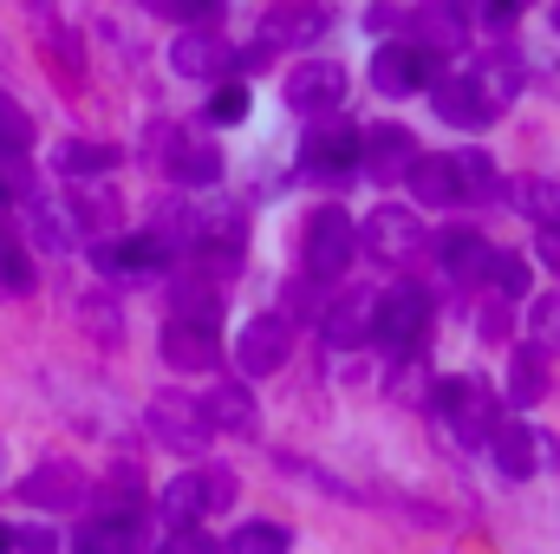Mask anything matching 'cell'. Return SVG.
Returning a JSON list of instances; mask_svg holds the SVG:
<instances>
[{
    "mask_svg": "<svg viewBox=\"0 0 560 554\" xmlns=\"http://www.w3.org/2000/svg\"><path fill=\"white\" fill-rule=\"evenodd\" d=\"M300 262L313 280H339L359 262V229L346 209H313L306 216V235H300Z\"/></svg>",
    "mask_w": 560,
    "mask_h": 554,
    "instance_id": "cell-1",
    "label": "cell"
},
{
    "mask_svg": "<svg viewBox=\"0 0 560 554\" xmlns=\"http://www.w3.org/2000/svg\"><path fill=\"white\" fill-rule=\"evenodd\" d=\"M423 326H430V293H423L418 280H398V287H385L372 300V339L385 353H411L423 339Z\"/></svg>",
    "mask_w": 560,
    "mask_h": 554,
    "instance_id": "cell-2",
    "label": "cell"
},
{
    "mask_svg": "<svg viewBox=\"0 0 560 554\" xmlns=\"http://www.w3.org/2000/svg\"><path fill=\"white\" fill-rule=\"evenodd\" d=\"M430 405H436V417H443L463 443H489L495 424H502V417H495V392L476 385V379H436Z\"/></svg>",
    "mask_w": 560,
    "mask_h": 554,
    "instance_id": "cell-3",
    "label": "cell"
},
{
    "mask_svg": "<svg viewBox=\"0 0 560 554\" xmlns=\"http://www.w3.org/2000/svg\"><path fill=\"white\" fill-rule=\"evenodd\" d=\"M287 346H293V326L280 313H255L242 333H235V372L242 379H268L287 366Z\"/></svg>",
    "mask_w": 560,
    "mask_h": 554,
    "instance_id": "cell-4",
    "label": "cell"
},
{
    "mask_svg": "<svg viewBox=\"0 0 560 554\" xmlns=\"http://www.w3.org/2000/svg\"><path fill=\"white\" fill-rule=\"evenodd\" d=\"M150 437L156 443H170V450H202L215 430H209V417H202V405L196 399H176V392H156L150 399Z\"/></svg>",
    "mask_w": 560,
    "mask_h": 554,
    "instance_id": "cell-5",
    "label": "cell"
},
{
    "mask_svg": "<svg viewBox=\"0 0 560 554\" xmlns=\"http://www.w3.org/2000/svg\"><path fill=\"white\" fill-rule=\"evenodd\" d=\"M443 72H436V53H423V46H378L372 53V85L378 92H423V85H436Z\"/></svg>",
    "mask_w": 560,
    "mask_h": 554,
    "instance_id": "cell-6",
    "label": "cell"
},
{
    "mask_svg": "<svg viewBox=\"0 0 560 554\" xmlns=\"http://www.w3.org/2000/svg\"><path fill=\"white\" fill-rule=\"evenodd\" d=\"M346 99V66L339 59H300L293 72H287V105L293 112H326V105H339Z\"/></svg>",
    "mask_w": 560,
    "mask_h": 554,
    "instance_id": "cell-7",
    "label": "cell"
},
{
    "mask_svg": "<svg viewBox=\"0 0 560 554\" xmlns=\"http://www.w3.org/2000/svg\"><path fill=\"white\" fill-rule=\"evenodd\" d=\"M163 359L176 372H209V366H222V339H215L209 320H170L163 326Z\"/></svg>",
    "mask_w": 560,
    "mask_h": 554,
    "instance_id": "cell-8",
    "label": "cell"
},
{
    "mask_svg": "<svg viewBox=\"0 0 560 554\" xmlns=\"http://www.w3.org/2000/svg\"><path fill=\"white\" fill-rule=\"evenodd\" d=\"M352 163H359V131L352 125H319L300 143V170L306 176H346Z\"/></svg>",
    "mask_w": 560,
    "mask_h": 554,
    "instance_id": "cell-9",
    "label": "cell"
},
{
    "mask_svg": "<svg viewBox=\"0 0 560 554\" xmlns=\"http://www.w3.org/2000/svg\"><path fill=\"white\" fill-rule=\"evenodd\" d=\"M359 242H365L378 262H411V255L423 249V229H418L411 209H378V216L359 229Z\"/></svg>",
    "mask_w": 560,
    "mask_h": 554,
    "instance_id": "cell-10",
    "label": "cell"
},
{
    "mask_svg": "<svg viewBox=\"0 0 560 554\" xmlns=\"http://www.w3.org/2000/svg\"><path fill=\"white\" fill-rule=\"evenodd\" d=\"M430 99H436V118H443V125H456V131H482V125L495 118V105H489L469 79H436V85H430Z\"/></svg>",
    "mask_w": 560,
    "mask_h": 554,
    "instance_id": "cell-11",
    "label": "cell"
},
{
    "mask_svg": "<svg viewBox=\"0 0 560 554\" xmlns=\"http://www.w3.org/2000/svg\"><path fill=\"white\" fill-rule=\"evenodd\" d=\"M222 59H229V53H222V39H215L209 26H183L176 46H170V72H176V79H215Z\"/></svg>",
    "mask_w": 560,
    "mask_h": 554,
    "instance_id": "cell-12",
    "label": "cell"
},
{
    "mask_svg": "<svg viewBox=\"0 0 560 554\" xmlns=\"http://www.w3.org/2000/svg\"><path fill=\"white\" fill-rule=\"evenodd\" d=\"M156 509H163L170 529H196V516L209 509V476H202V470H176V476L163 483Z\"/></svg>",
    "mask_w": 560,
    "mask_h": 554,
    "instance_id": "cell-13",
    "label": "cell"
},
{
    "mask_svg": "<svg viewBox=\"0 0 560 554\" xmlns=\"http://www.w3.org/2000/svg\"><path fill=\"white\" fill-rule=\"evenodd\" d=\"M405 183H411L418 209H456V203H463V189H456V170H450V157H411Z\"/></svg>",
    "mask_w": 560,
    "mask_h": 554,
    "instance_id": "cell-14",
    "label": "cell"
},
{
    "mask_svg": "<svg viewBox=\"0 0 560 554\" xmlns=\"http://www.w3.org/2000/svg\"><path fill=\"white\" fill-rule=\"evenodd\" d=\"M359 157H365L378 176H405L411 157H418V138H411L405 125H372V131L359 138Z\"/></svg>",
    "mask_w": 560,
    "mask_h": 554,
    "instance_id": "cell-15",
    "label": "cell"
},
{
    "mask_svg": "<svg viewBox=\"0 0 560 554\" xmlns=\"http://www.w3.org/2000/svg\"><path fill=\"white\" fill-rule=\"evenodd\" d=\"M163 262V242L156 235H125V242H98V275L112 280H138Z\"/></svg>",
    "mask_w": 560,
    "mask_h": 554,
    "instance_id": "cell-16",
    "label": "cell"
},
{
    "mask_svg": "<svg viewBox=\"0 0 560 554\" xmlns=\"http://www.w3.org/2000/svg\"><path fill=\"white\" fill-rule=\"evenodd\" d=\"M202 417H209V430L248 437V430H255V392H248V379H242V385H215V392L202 399Z\"/></svg>",
    "mask_w": 560,
    "mask_h": 554,
    "instance_id": "cell-17",
    "label": "cell"
},
{
    "mask_svg": "<svg viewBox=\"0 0 560 554\" xmlns=\"http://www.w3.org/2000/svg\"><path fill=\"white\" fill-rule=\"evenodd\" d=\"M372 300H378V293L352 287L339 307H326V339H332V346H365V339H372Z\"/></svg>",
    "mask_w": 560,
    "mask_h": 554,
    "instance_id": "cell-18",
    "label": "cell"
},
{
    "mask_svg": "<svg viewBox=\"0 0 560 554\" xmlns=\"http://www.w3.org/2000/svg\"><path fill=\"white\" fill-rule=\"evenodd\" d=\"M489 450H495V470H502L509 483L535 476V430H528V424H495Z\"/></svg>",
    "mask_w": 560,
    "mask_h": 554,
    "instance_id": "cell-19",
    "label": "cell"
},
{
    "mask_svg": "<svg viewBox=\"0 0 560 554\" xmlns=\"http://www.w3.org/2000/svg\"><path fill=\"white\" fill-rule=\"evenodd\" d=\"M26 222H33L39 249H52V255H66V249L79 242V222H72V209H66V203H52V196H33Z\"/></svg>",
    "mask_w": 560,
    "mask_h": 554,
    "instance_id": "cell-20",
    "label": "cell"
},
{
    "mask_svg": "<svg viewBox=\"0 0 560 554\" xmlns=\"http://www.w3.org/2000/svg\"><path fill=\"white\" fill-rule=\"evenodd\" d=\"M509 203H515L522 216H535L541 229H560V183L555 176H515V183H509Z\"/></svg>",
    "mask_w": 560,
    "mask_h": 554,
    "instance_id": "cell-21",
    "label": "cell"
},
{
    "mask_svg": "<svg viewBox=\"0 0 560 554\" xmlns=\"http://www.w3.org/2000/svg\"><path fill=\"white\" fill-rule=\"evenodd\" d=\"M469 85H476V92L502 112V105L522 92V59H515V53H489V59L476 66V79H469Z\"/></svg>",
    "mask_w": 560,
    "mask_h": 554,
    "instance_id": "cell-22",
    "label": "cell"
},
{
    "mask_svg": "<svg viewBox=\"0 0 560 554\" xmlns=\"http://www.w3.org/2000/svg\"><path fill=\"white\" fill-rule=\"evenodd\" d=\"M541 392H548L541 353H535V346H522V353L509 359V405H515V412H528V405H541Z\"/></svg>",
    "mask_w": 560,
    "mask_h": 554,
    "instance_id": "cell-23",
    "label": "cell"
},
{
    "mask_svg": "<svg viewBox=\"0 0 560 554\" xmlns=\"http://www.w3.org/2000/svg\"><path fill=\"white\" fill-rule=\"evenodd\" d=\"M436 262H443L450 275H469V268L489 262V242H482L476 229H443V235H436Z\"/></svg>",
    "mask_w": 560,
    "mask_h": 554,
    "instance_id": "cell-24",
    "label": "cell"
},
{
    "mask_svg": "<svg viewBox=\"0 0 560 554\" xmlns=\"http://www.w3.org/2000/svg\"><path fill=\"white\" fill-rule=\"evenodd\" d=\"M72 554H131V522H118V516L85 522V529L72 535Z\"/></svg>",
    "mask_w": 560,
    "mask_h": 554,
    "instance_id": "cell-25",
    "label": "cell"
},
{
    "mask_svg": "<svg viewBox=\"0 0 560 554\" xmlns=\"http://www.w3.org/2000/svg\"><path fill=\"white\" fill-rule=\"evenodd\" d=\"M112 163H118V150H112V143H85V138L59 143V170H66V176H105Z\"/></svg>",
    "mask_w": 560,
    "mask_h": 554,
    "instance_id": "cell-26",
    "label": "cell"
},
{
    "mask_svg": "<svg viewBox=\"0 0 560 554\" xmlns=\"http://www.w3.org/2000/svg\"><path fill=\"white\" fill-rule=\"evenodd\" d=\"M170 170H176V183H215L222 176V163H215V150L202 138H183L176 143V157H170Z\"/></svg>",
    "mask_w": 560,
    "mask_h": 554,
    "instance_id": "cell-27",
    "label": "cell"
},
{
    "mask_svg": "<svg viewBox=\"0 0 560 554\" xmlns=\"http://www.w3.org/2000/svg\"><path fill=\"white\" fill-rule=\"evenodd\" d=\"M20 496H26V503H52V509H59V503H72V496H79V476H72V470H59V463H46L39 476H26V483H20Z\"/></svg>",
    "mask_w": 560,
    "mask_h": 554,
    "instance_id": "cell-28",
    "label": "cell"
},
{
    "mask_svg": "<svg viewBox=\"0 0 560 554\" xmlns=\"http://www.w3.org/2000/svg\"><path fill=\"white\" fill-rule=\"evenodd\" d=\"M450 170H456V189L463 196H489L495 189V163L482 150H450Z\"/></svg>",
    "mask_w": 560,
    "mask_h": 554,
    "instance_id": "cell-29",
    "label": "cell"
},
{
    "mask_svg": "<svg viewBox=\"0 0 560 554\" xmlns=\"http://www.w3.org/2000/svg\"><path fill=\"white\" fill-rule=\"evenodd\" d=\"M229 554H287V529L280 522H242L229 535Z\"/></svg>",
    "mask_w": 560,
    "mask_h": 554,
    "instance_id": "cell-30",
    "label": "cell"
},
{
    "mask_svg": "<svg viewBox=\"0 0 560 554\" xmlns=\"http://www.w3.org/2000/svg\"><path fill=\"white\" fill-rule=\"evenodd\" d=\"M528 333H535V353H560V293H541L528 307Z\"/></svg>",
    "mask_w": 560,
    "mask_h": 554,
    "instance_id": "cell-31",
    "label": "cell"
},
{
    "mask_svg": "<svg viewBox=\"0 0 560 554\" xmlns=\"http://www.w3.org/2000/svg\"><path fill=\"white\" fill-rule=\"evenodd\" d=\"M319 26H326V13H313V7H306V13H275V20H268V26H261V39H268V46H287V39H319Z\"/></svg>",
    "mask_w": 560,
    "mask_h": 554,
    "instance_id": "cell-32",
    "label": "cell"
},
{
    "mask_svg": "<svg viewBox=\"0 0 560 554\" xmlns=\"http://www.w3.org/2000/svg\"><path fill=\"white\" fill-rule=\"evenodd\" d=\"M482 268H489V275H495V293H509V300H522V293H528V255H489V262H482Z\"/></svg>",
    "mask_w": 560,
    "mask_h": 554,
    "instance_id": "cell-33",
    "label": "cell"
},
{
    "mask_svg": "<svg viewBox=\"0 0 560 554\" xmlns=\"http://www.w3.org/2000/svg\"><path fill=\"white\" fill-rule=\"evenodd\" d=\"M0 287L7 293H33V268H26L20 242H7V235H0Z\"/></svg>",
    "mask_w": 560,
    "mask_h": 554,
    "instance_id": "cell-34",
    "label": "cell"
},
{
    "mask_svg": "<svg viewBox=\"0 0 560 554\" xmlns=\"http://www.w3.org/2000/svg\"><path fill=\"white\" fill-rule=\"evenodd\" d=\"M26 138H33V125H26V112L13 105V99H0V150H26Z\"/></svg>",
    "mask_w": 560,
    "mask_h": 554,
    "instance_id": "cell-35",
    "label": "cell"
},
{
    "mask_svg": "<svg viewBox=\"0 0 560 554\" xmlns=\"http://www.w3.org/2000/svg\"><path fill=\"white\" fill-rule=\"evenodd\" d=\"M209 118H215V125H242V118H248V85H222V92L209 99Z\"/></svg>",
    "mask_w": 560,
    "mask_h": 554,
    "instance_id": "cell-36",
    "label": "cell"
},
{
    "mask_svg": "<svg viewBox=\"0 0 560 554\" xmlns=\"http://www.w3.org/2000/svg\"><path fill=\"white\" fill-rule=\"evenodd\" d=\"M176 320H209V326H215V293L183 280V287H176Z\"/></svg>",
    "mask_w": 560,
    "mask_h": 554,
    "instance_id": "cell-37",
    "label": "cell"
},
{
    "mask_svg": "<svg viewBox=\"0 0 560 554\" xmlns=\"http://www.w3.org/2000/svg\"><path fill=\"white\" fill-rule=\"evenodd\" d=\"M156 554H222V549H215L202 529H170V542H163Z\"/></svg>",
    "mask_w": 560,
    "mask_h": 554,
    "instance_id": "cell-38",
    "label": "cell"
},
{
    "mask_svg": "<svg viewBox=\"0 0 560 554\" xmlns=\"http://www.w3.org/2000/svg\"><path fill=\"white\" fill-rule=\"evenodd\" d=\"M535 262H541L548 275H560V229H541V235H535Z\"/></svg>",
    "mask_w": 560,
    "mask_h": 554,
    "instance_id": "cell-39",
    "label": "cell"
},
{
    "mask_svg": "<svg viewBox=\"0 0 560 554\" xmlns=\"http://www.w3.org/2000/svg\"><path fill=\"white\" fill-rule=\"evenodd\" d=\"M522 7H528V0H482V20H489V26H509V20H522Z\"/></svg>",
    "mask_w": 560,
    "mask_h": 554,
    "instance_id": "cell-40",
    "label": "cell"
},
{
    "mask_svg": "<svg viewBox=\"0 0 560 554\" xmlns=\"http://www.w3.org/2000/svg\"><path fill=\"white\" fill-rule=\"evenodd\" d=\"M209 476V509H229L235 503V476H215V470H202Z\"/></svg>",
    "mask_w": 560,
    "mask_h": 554,
    "instance_id": "cell-41",
    "label": "cell"
},
{
    "mask_svg": "<svg viewBox=\"0 0 560 554\" xmlns=\"http://www.w3.org/2000/svg\"><path fill=\"white\" fill-rule=\"evenodd\" d=\"M13 549H26V554H52L59 542H52L46 529H26V535H13Z\"/></svg>",
    "mask_w": 560,
    "mask_h": 554,
    "instance_id": "cell-42",
    "label": "cell"
},
{
    "mask_svg": "<svg viewBox=\"0 0 560 554\" xmlns=\"http://www.w3.org/2000/svg\"><path fill=\"white\" fill-rule=\"evenodd\" d=\"M156 13H183V20H196V13H209V0H150Z\"/></svg>",
    "mask_w": 560,
    "mask_h": 554,
    "instance_id": "cell-43",
    "label": "cell"
},
{
    "mask_svg": "<svg viewBox=\"0 0 560 554\" xmlns=\"http://www.w3.org/2000/svg\"><path fill=\"white\" fill-rule=\"evenodd\" d=\"M365 26H372V33H385V26H405V13H398V7H372V13H365Z\"/></svg>",
    "mask_w": 560,
    "mask_h": 554,
    "instance_id": "cell-44",
    "label": "cell"
},
{
    "mask_svg": "<svg viewBox=\"0 0 560 554\" xmlns=\"http://www.w3.org/2000/svg\"><path fill=\"white\" fill-rule=\"evenodd\" d=\"M0 554H13V529H0Z\"/></svg>",
    "mask_w": 560,
    "mask_h": 554,
    "instance_id": "cell-45",
    "label": "cell"
},
{
    "mask_svg": "<svg viewBox=\"0 0 560 554\" xmlns=\"http://www.w3.org/2000/svg\"><path fill=\"white\" fill-rule=\"evenodd\" d=\"M7 203H13V196H7V183H0V216H7Z\"/></svg>",
    "mask_w": 560,
    "mask_h": 554,
    "instance_id": "cell-46",
    "label": "cell"
},
{
    "mask_svg": "<svg viewBox=\"0 0 560 554\" xmlns=\"http://www.w3.org/2000/svg\"><path fill=\"white\" fill-rule=\"evenodd\" d=\"M555 26H560V7H555Z\"/></svg>",
    "mask_w": 560,
    "mask_h": 554,
    "instance_id": "cell-47",
    "label": "cell"
},
{
    "mask_svg": "<svg viewBox=\"0 0 560 554\" xmlns=\"http://www.w3.org/2000/svg\"><path fill=\"white\" fill-rule=\"evenodd\" d=\"M463 7H469V0H463Z\"/></svg>",
    "mask_w": 560,
    "mask_h": 554,
    "instance_id": "cell-48",
    "label": "cell"
}]
</instances>
